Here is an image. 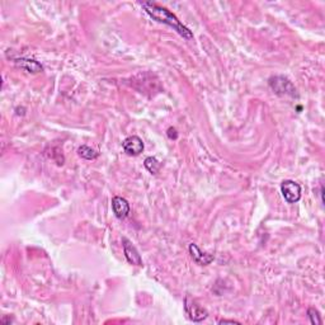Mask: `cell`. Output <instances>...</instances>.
Segmentation results:
<instances>
[{
    "instance_id": "cell-7",
    "label": "cell",
    "mask_w": 325,
    "mask_h": 325,
    "mask_svg": "<svg viewBox=\"0 0 325 325\" xmlns=\"http://www.w3.org/2000/svg\"><path fill=\"white\" fill-rule=\"evenodd\" d=\"M112 209L118 219H126L129 214V205L123 197L116 196L112 200Z\"/></svg>"
},
{
    "instance_id": "cell-2",
    "label": "cell",
    "mask_w": 325,
    "mask_h": 325,
    "mask_svg": "<svg viewBox=\"0 0 325 325\" xmlns=\"http://www.w3.org/2000/svg\"><path fill=\"white\" fill-rule=\"evenodd\" d=\"M270 87L278 95H287V97H297L296 88L292 83L283 77H275L270 79Z\"/></svg>"
},
{
    "instance_id": "cell-8",
    "label": "cell",
    "mask_w": 325,
    "mask_h": 325,
    "mask_svg": "<svg viewBox=\"0 0 325 325\" xmlns=\"http://www.w3.org/2000/svg\"><path fill=\"white\" fill-rule=\"evenodd\" d=\"M189 253L192 258L194 259V262H197L201 266H207L214 261V256L211 254L202 253L196 244H189Z\"/></svg>"
},
{
    "instance_id": "cell-6",
    "label": "cell",
    "mask_w": 325,
    "mask_h": 325,
    "mask_svg": "<svg viewBox=\"0 0 325 325\" xmlns=\"http://www.w3.org/2000/svg\"><path fill=\"white\" fill-rule=\"evenodd\" d=\"M123 146L124 153H127L128 155H140L144 151V143L139 136H129L122 144Z\"/></svg>"
},
{
    "instance_id": "cell-10",
    "label": "cell",
    "mask_w": 325,
    "mask_h": 325,
    "mask_svg": "<svg viewBox=\"0 0 325 325\" xmlns=\"http://www.w3.org/2000/svg\"><path fill=\"white\" fill-rule=\"evenodd\" d=\"M78 154H79V156H82L83 159H87V160H93V159L98 158L99 156V153H97V151L93 150L92 148H89V146L87 145L80 146V148L78 149Z\"/></svg>"
},
{
    "instance_id": "cell-12",
    "label": "cell",
    "mask_w": 325,
    "mask_h": 325,
    "mask_svg": "<svg viewBox=\"0 0 325 325\" xmlns=\"http://www.w3.org/2000/svg\"><path fill=\"white\" fill-rule=\"evenodd\" d=\"M307 315H309L311 324H314V325H321L322 324V320H321V317H320L319 311H317L316 309H314V307H310V309L307 310Z\"/></svg>"
},
{
    "instance_id": "cell-1",
    "label": "cell",
    "mask_w": 325,
    "mask_h": 325,
    "mask_svg": "<svg viewBox=\"0 0 325 325\" xmlns=\"http://www.w3.org/2000/svg\"><path fill=\"white\" fill-rule=\"evenodd\" d=\"M141 6H143V8L145 9L146 13L153 19L172 27L177 33H179L182 37L187 38V40L193 38L192 32H190L170 11L163 8V7H159L158 4L153 3V2H146V3H143Z\"/></svg>"
},
{
    "instance_id": "cell-3",
    "label": "cell",
    "mask_w": 325,
    "mask_h": 325,
    "mask_svg": "<svg viewBox=\"0 0 325 325\" xmlns=\"http://www.w3.org/2000/svg\"><path fill=\"white\" fill-rule=\"evenodd\" d=\"M281 192L287 204H296L301 199V187L294 180H283L281 183Z\"/></svg>"
},
{
    "instance_id": "cell-9",
    "label": "cell",
    "mask_w": 325,
    "mask_h": 325,
    "mask_svg": "<svg viewBox=\"0 0 325 325\" xmlns=\"http://www.w3.org/2000/svg\"><path fill=\"white\" fill-rule=\"evenodd\" d=\"M16 65L21 69L26 70L28 73H40L42 72L43 68L40 62H37L36 60H31V58H17L16 60Z\"/></svg>"
},
{
    "instance_id": "cell-4",
    "label": "cell",
    "mask_w": 325,
    "mask_h": 325,
    "mask_svg": "<svg viewBox=\"0 0 325 325\" xmlns=\"http://www.w3.org/2000/svg\"><path fill=\"white\" fill-rule=\"evenodd\" d=\"M184 309L187 312L188 317L194 322H201L205 319H207L209 312L204 309L200 304H197L193 299H190L189 296L185 297L184 300Z\"/></svg>"
},
{
    "instance_id": "cell-5",
    "label": "cell",
    "mask_w": 325,
    "mask_h": 325,
    "mask_svg": "<svg viewBox=\"0 0 325 325\" xmlns=\"http://www.w3.org/2000/svg\"><path fill=\"white\" fill-rule=\"evenodd\" d=\"M122 245H123L124 256H126V259L128 261V263H131V265L134 266H143V258H141L140 253H139L136 246L134 245L128 239H122Z\"/></svg>"
},
{
    "instance_id": "cell-13",
    "label": "cell",
    "mask_w": 325,
    "mask_h": 325,
    "mask_svg": "<svg viewBox=\"0 0 325 325\" xmlns=\"http://www.w3.org/2000/svg\"><path fill=\"white\" fill-rule=\"evenodd\" d=\"M219 324H240V322L236 321V320H225V319H222V320H220Z\"/></svg>"
},
{
    "instance_id": "cell-11",
    "label": "cell",
    "mask_w": 325,
    "mask_h": 325,
    "mask_svg": "<svg viewBox=\"0 0 325 325\" xmlns=\"http://www.w3.org/2000/svg\"><path fill=\"white\" fill-rule=\"evenodd\" d=\"M144 165H145V168L151 173V174H156L161 167V164L159 163L158 159L154 158V156H149V158H146Z\"/></svg>"
}]
</instances>
